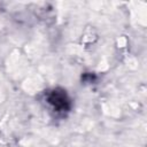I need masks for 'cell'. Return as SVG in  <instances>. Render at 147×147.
Instances as JSON below:
<instances>
[{"label": "cell", "instance_id": "obj_1", "mask_svg": "<svg viewBox=\"0 0 147 147\" xmlns=\"http://www.w3.org/2000/svg\"><path fill=\"white\" fill-rule=\"evenodd\" d=\"M46 102L56 113H65L70 109V100L65 91L55 88L46 93Z\"/></svg>", "mask_w": 147, "mask_h": 147}]
</instances>
